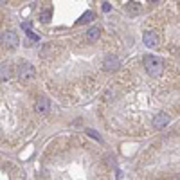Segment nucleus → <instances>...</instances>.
<instances>
[{
  "mask_svg": "<svg viewBox=\"0 0 180 180\" xmlns=\"http://www.w3.org/2000/svg\"><path fill=\"white\" fill-rule=\"evenodd\" d=\"M99 115L117 135L160 132L180 115V67L153 54L128 63L105 90Z\"/></svg>",
  "mask_w": 180,
  "mask_h": 180,
  "instance_id": "1",
  "label": "nucleus"
},
{
  "mask_svg": "<svg viewBox=\"0 0 180 180\" xmlns=\"http://www.w3.org/2000/svg\"><path fill=\"white\" fill-rule=\"evenodd\" d=\"M137 173L141 178H180V124L141 155Z\"/></svg>",
  "mask_w": 180,
  "mask_h": 180,
  "instance_id": "2",
  "label": "nucleus"
},
{
  "mask_svg": "<svg viewBox=\"0 0 180 180\" xmlns=\"http://www.w3.org/2000/svg\"><path fill=\"white\" fill-rule=\"evenodd\" d=\"M148 27L157 36V49L180 58V0H171L151 14Z\"/></svg>",
  "mask_w": 180,
  "mask_h": 180,
  "instance_id": "3",
  "label": "nucleus"
},
{
  "mask_svg": "<svg viewBox=\"0 0 180 180\" xmlns=\"http://www.w3.org/2000/svg\"><path fill=\"white\" fill-rule=\"evenodd\" d=\"M0 41H2V47H5V49H14V47H18V36H16L14 31H5V32H2Z\"/></svg>",
  "mask_w": 180,
  "mask_h": 180,
  "instance_id": "4",
  "label": "nucleus"
},
{
  "mask_svg": "<svg viewBox=\"0 0 180 180\" xmlns=\"http://www.w3.org/2000/svg\"><path fill=\"white\" fill-rule=\"evenodd\" d=\"M18 76H20V78H27V79H31V78L36 76V70H34V67H32L29 61H22V65L18 67Z\"/></svg>",
  "mask_w": 180,
  "mask_h": 180,
  "instance_id": "5",
  "label": "nucleus"
},
{
  "mask_svg": "<svg viewBox=\"0 0 180 180\" xmlns=\"http://www.w3.org/2000/svg\"><path fill=\"white\" fill-rule=\"evenodd\" d=\"M142 40H144L146 47H150V49H157V36H155V32H153L151 29L144 31V36H142Z\"/></svg>",
  "mask_w": 180,
  "mask_h": 180,
  "instance_id": "6",
  "label": "nucleus"
},
{
  "mask_svg": "<svg viewBox=\"0 0 180 180\" xmlns=\"http://www.w3.org/2000/svg\"><path fill=\"white\" fill-rule=\"evenodd\" d=\"M36 112L40 114V115H43V114H47L49 112V99L47 97H43V96H40L38 99H36Z\"/></svg>",
  "mask_w": 180,
  "mask_h": 180,
  "instance_id": "7",
  "label": "nucleus"
},
{
  "mask_svg": "<svg viewBox=\"0 0 180 180\" xmlns=\"http://www.w3.org/2000/svg\"><path fill=\"white\" fill-rule=\"evenodd\" d=\"M124 11H126V14H130V16H137V14H141L142 7H141V4H137V2H130V4H126Z\"/></svg>",
  "mask_w": 180,
  "mask_h": 180,
  "instance_id": "8",
  "label": "nucleus"
},
{
  "mask_svg": "<svg viewBox=\"0 0 180 180\" xmlns=\"http://www.w3.org/2000/svg\"><path fill=\"white\" fill-rule=\"evenodd\" d=\"M11 74H13V65H11V63H5V65H2V67H0V81L9 79V78H11Z\"/></svg>",
  "mask_w": 180,
  "mask_h": 180,
  "instance_id": "9",
  "label": "nucleus"
},
{
  "mask_svg": "<svg viewBox=\"0 0 180 180\" xmlns=\"http://www.w3.org/2000/svg\"><path fill=\"white\" fill-rule=\"evenodd\" d=\"M85 36L90 40V41H97L99 38H101V27H97V25H94L88 32H85Z\"/></svg>",
  "mask_w": 180,
  "mask_h": 180,
  "instance_id": "10",
  "label": "nucleus"
},
{
  "mask_svg": "<svg viewBox=\"0 0 180 180\" xmlns=\"http://www.w3.org/2000/svg\"><path fill=\"white\" fill-rule=\"evenodd\" d=\"M92 18H94V13H92V11H88V13H85V16L79 20V23H87V22H90Z\"/></svg>",
  "mask_w": 180,
  "mask_h": 180,
  "instance_id": "11",
  "label": "nucleus"
},
{
  "mask_svg": "<svg viewBox=\"0 0 180 180\" xmlns=\"http://www.w3.org/2000/svg\"><path fill=\"white\" fill-rule=\"evenodd\" d=\"M49 18H50V11H45L41 14V22H49Z\"/></svg>",
  "mask_w": 180,
  "mask_h": 180,
  "instance_id": "12",
  "label": "nucleus"
},
{
  "mask_svg": "<svg viewBox=\"0 0 180 180\" xmlns=\"http://www.w3.org/2000/svg\"><path fill=\"white\" fill-rule=\"evenodd\" d=\"M0 2H5V0H0Z\"/></svg>",
  "mask_w": 180,
  "mask_h": 180,
  "instance_id": "13",
  "label": "nucleus"
},
{
  "mask_svg": "<svg viewBox=\"0 0 180 180\" xmlns=\"http://www.w3.org/2000/svg\"><path fill=\"white\" fill-rule=\"evenodd\" d=\"M150 2H153V0H150Z\"/></svg>",
  "mask_w": 180,
  "mask_h": 180,
  "instance_id": "14",
  "label": "nucleus"
}]
</instances>
